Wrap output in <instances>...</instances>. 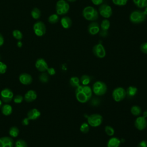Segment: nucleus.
I'll list each match as a JSON object with an SVG mask.
<instances>
[{
	"mask_svg": "<svg viewBox=\"0 0 147 147\" xmlns=\"http://www.w3.org/2000/svg\"><path fill=\"white\" fill-rule=\"evenodd\" d=\"M83 17L87 21H95L99 17V13L98 10L92 6H87L85 7L82 11Z\"/></svg>",
	"mask_w": 147,
	"mask_h": 147,
	"instance_id": "1",
	"label": "nucleus"
},
{
	"mask_svg": "<svg viewBox=\"0 0 147 147\" xmlns=\"http://www.w3.org/2000/svg\"><path fill=\"white\" fill-rule=\"evenodd\" d=\"M146 16L141 10H134L132 11L129 16V20L133 24H140L144 22L146 19Z\"/></svg>",
	"mask_w": 147,
	"mask_h": 147,
	"instance_id": "2",
	"label": "nucleus"
},
{
	"mask_svg": "<svg viewBox=\"0 0 147 147\" xmlns=\"http://www.w3.org/2000/svg\"><path fill=\"white\" fill-rule=\"evenodd\" d=\"M106 84L102 81L95 82L92 86V92L98 96H102L107 91Z\"/></svg>",
	"mask_w": 147,
	"mask_h": 147,
	"instance_id": "3",
	"label": "nucleus"
},
{
	"mask_svg": "<svg viewBox=\"0 0 147 147\" xmlns=\"http://www.w3.org/2000/svg\"><path fill=\"white\" fill-rule=\"evenodd\" d=\"M69 9L68 3L65 0H59L56 5V11L59 15L67 14Z\"/></svg>",
	"mask_w": 147,
	"mask_h": 147,
	"instance_id": "4",
	"label": "nucleus"
},
{
	"mask_svg": "<svg viewBox=\"0 0 147 147\" xmlns=\"http://www.w3.org/2000/svg\"><path fill=\"white\" fill-rule=\"evenodd\" d=\"M103 121V117L99 114H92L87 118V123L92 127H98L101 125Z\"/></svg>",
	"mask_w": 147,
	"mask_h": 147,
	"instance_id": "5",
	"label": "nucleus"
},
{
	"mask_svg": "<svg viewBox=\"0 0 147 147\" xmlns=\"http://www.w3.org/2000/svg\"><path fill=\"white\" fill-rule=\"evenodd\" d=\"M126 90L123 87H117L112 92L113 98L116 102H120L122 100L126 97Z\"/></svg>",
	"mask_w": 147,
	"mask_h": 147,
	"instance_id": "6",
	"label": "nucleus"
},
{
	"mask_svg": "<svg viewBox=\"0 0 147 147\" xmlns=\"http://www.w3.org/2000/svg\"><path fill=\"white\" fill-rule=\"evenodd\" d=\"M99 13L105 18H110L113 14L111 7L107 4H102L99 7Z\"/></svg>",
	"mask_w": 147,
	"mask_h": 147,
	"instance_id": "7",
	"label": "nucleus"
},
{
	"mask_svg": "<svg viewBox=\"0 0 147 147\" xmlns=\"http://www.w3.org/2000/svg\"><path fill=\"white\" fill-rule=\"evenodd\" d=\"M92 53L94 55V56L100 59L105 57L106 54L105 47L100 43L95 44L92 47Z\"/></svg>",
	"mask_w": 147,
	"mask_h": 147,
	"instance_id": "8",
	"label": "nucleus"
},
{
	"mask_svg": "<svg viewBox=\"0 0 147 147\" xmlns=\"http://www.w3.org/2000/svg\"><path fill=\"white\" fill-rule=\"evenodd\" d=\"M14 94L9 88H4L1 91V99L2 102L7 103L13 99Z\"/></svg>",
	"mask_w": 147,
	"mask_h": 147,
	"instance_id": "9",
	"label": "nucleus"
},
{
	"mask_svg": "<svg viewBox=\"0 0 147 147\" xmlns=\"http://www.w3.org/2000/svg\"><path fill=\"white\" fill-rule=\"evenodd\" d=\"M33 30L37 36H42L46 32V27L42 22L38 21L34 24Z\"/></svg>",
	"mask_w": 147,
	"mask_h": 147,
	"instance_id": "10",
	"label": "nucleus"
},
{
	"mask_svg": "<svg viewBox=\"0 0 147 147\" xmlns=\"http://www.w3.org/2000/svg\"><path fill=\"white\" fill-rule=\"evenodd\" d=\"M134 126L139 130L145 129L147 126L146 119L142 116L138 117L134 121Z\"/></svg>",
	"mask_w": 147,
	"mask_h": 147,
	"instance_id": "11",
	"label": "nucleus"
},
{
	"mask_svg": "<svg viewBox=\"0 0 147 147\" xmlns=\"http://www.w3.org/2000/svg\"><path fill=\"white\" fill-rule=\"evenodd\" d=\"M35 67L40 72H44L46 71L48 68V65L46 61L42 58L37 59L35 63Z\"/></svg>",
	"mask_w": 147,
	"mask_h": 147,
	"instance_id": "12",
	"label": "nucleus"
},
{
	"mask_svg": "<svg viewBox=\"0 0 147 147\" xmlns=\"http://www.w3.org/2000/svg\"><path fill=\"white\" fill-rule=\"evenodd\" d=\"M14 141L10 137H3L0 138V147H13Z\"/></svg>",
	"mask_w": 147,
	"mask_h": 147,
	"instance_id": "13",
	"label": "nucleus"
},
{
	"mask_svg": "<svg viewBox=\"0 0 147 147\" xmlns=\"http://www.w3.org/2000/svg\"><path fill=\"white\" fill-rule=\"evenodd\" d=\"M100 30L99 24L95 21L90 23L88 26V32L91 35H95L99 33Z\"/></svg>",
	"mask_w": 147,
	"mask_h": 147,
	"instance_id": "14",
	"label": "nucleus"
},
{
	"mask_svg": "<svg viewBox=\"0 0 147 147\" xmlns=\"http://www.w3.org/2000/svg\"><path fill=\"white\" fill-rule=\"evenodd\" d=\"M19 80L22 84L28 85L32 82L33 78L30 74L27 73H23L20 75Z\"/></svg>",
	"mask_w": 147,
	"mask_h": 147,
	"instance_id": "15",
	"label": "nucleus"
},
{
	"mask_svg": "<svg viewBox=\"0 0 147 147\" xmlns=\"http://www.w3.org/2000/svg\"><path fill=\"white\" fill-rule=\"evenodd\" d=\"M37 96V95L36 92L33 90H30L25 93L24 96V99L27 102H32L36 100Z\"/></svg>",
	"mask_w": 147,
	"mask_h": 147,
	"instance_id": "16",
	"label": "nucleus"
},
{
	"mask_svg": "<svg viewBox=\"0 0 147 147\" xmlns=\"http://www.w3.org/2000/svg\"><path fill=\"white\" fill-rule=\"evenodd\" d=\"M41 115L40 111L37 109H32L29 110L27 114V117L29 120H35L38 118Z\"/></svg>",
	"mask_w": 147,
	"mask_h": 147,
	"instance_id": "17",
	"label": "nucleus"
},
{
	"mask_svg": "<svg viewBox=\"0 0 147 147\" xmlns=\"http://www.w3.org/2000/svg\"><path fill=\"white\" fill-rule=\"evenodd\" d=\"M61 25L64 29H69L72 26V21L71 19L67 16L63 17L60 20Z\"/></svg>",
	"mask_w": 147,
	"mask_h": 147,
	"instance_id": "18",
	"label": "nucleus"
},
{
	"mask_svg": "<svg viewBox=\"0 0 147 147\" xmlns=\"http://www.w3.org/2000/svg\"><path fill=\"white\" fill-rule=\"evenodd\" d=\"M121 144L120 140L117 137H111L107 143V147H119Z\"/></svg>",
	"mask_w": 147,
	"mask_h": 147,
	"instance_id": "19",
	"label": "nucleus"
},
{
	"mask_svg": "<svg viewBox=\"0 0 147 147\" xmlns=\"http://www.w3.org/2000/svg\"><path fill=\"white\" fill-rule=\"evenodd\" d=\"M1 111L3 115L7 116L11 114L13 111V108L9 104L6 103L2 106L1 109Z\"/></svg>",
	"mask_w": 147,
	"mask_h": 147,
	"instance_id": "20",
	"label": "nucleus"
},
{
	"mask_svg": "<svg viewBox=\"0 0 147 147\" xmlns=\"http://www.w3.org/2000/svg\"><path fill=\"white\" fill-rule=\"evenodd\" d=\"M76 99L80 103H86L87 102L89 99L87 97V96L83 92H79L76 94Z\"/></svg>",
	"mask_w": 147,
	"mask_h": 147,
	"instance_id": "21",
	"label": "nucleus"
},
{
	"mask_svg": "<svg viewBox=\"0 0 147 147\" xmlns=\"http://www.w3.org/2000/svg\"><path fill=\"white\" fill-rule=\"evenodd\" d=\"M126 95L129 97L134 96L137 92V88L134 86H129L126 90Z\"/></svg>",
	"mask_w": 147,
	"mask_h": 147,
	"instance_id": "22",
	"label": "nucleus"
},
{
	"mask_svg": "<svg viewBox=\"0 0 147 147\" xmlns=\"http://www.w3.org/2000/svg\"><path fill=\"white\" fill-rule=\"evenodd\" d=\"M110 26V22L109 20H108L106 18L102 20L100 25V28H101V29L102 30H105V31H107Z\"/></svg>",
	"mask_w": 147,
	"mask_h": 147,
	"instance_id": "23",
	"label": "nucleus"
},
{
	"mask_svg": "<svg viewBox=\"0 0 147 147\" xmlns=\"http://www.w3.org/2000/svg\"><path fill=\"white\" fill-rule=\"evenodd\" d=\"M134 5L139 8H145L147 6V0H133Z\"/></svg>",
	"mask_w": 147,
	"mask_h": 147,
	"instance_id": "24",
	"label": "nucleus"
},
{
	"mask_svg": "<svg viewBox=\"0 0 147 147\" xmlns=\"http://www.w3.org/2000/svg\"><path fill=\"white\" fill-rule=\"evenodd\" d=\"M130 111L133 115L138 116L141 114V109L138 106L134 105L131 107Z\"/></svg>",
	"mask_w": 147,
	"mask_h": 147,
	"instance_id": "25",
	"label": "nucleus"
},
{
	"mask_svg": "<svg viewBox=\"0 0 147 147\" xmlns=\"http://www.w3.org/2000/svg\"><path fill=\"white\" fill-rule=\"evenodd\" d=\"M19 129L17 126H12L9 130V134L12 137H17L19 134Z\"/></svg>",
	"mask_w": 147,
	"mask_h": 147,
	"instance_id": "26",
	"label": "nucleus"
},
{
	"mask_svg": "<svg viewBox=\"0 0 147 147\" xmlns=\"http://www.w3.org/2000/svg\"><path fill=\"white\" fill-rule=\"evenodd\" d=\"M86 96L87 97L90 99L92 96V90L91 88L88 86H83V89L82 91Z\"/></svg>",
	"mask_w": 147,
	"mask_h": 147,
	"instance_id": "27",
	"label": "nucleus"
},
{
	"mask_svg": "<svg viewBox=\"0 0 147 147\" xmlns=\"http://www.w3.org/2000/svg\"><path fill=\"white\" fill-rule=\"evenodd\" d=\"M69 84L72 87H77L80 85V79L76 76H72L69 79Z\"/></svg>",
	"mask_w": 147,
	"mask_h": 147,
	"instance_id": "28",
	"label": "nucleus"
},
{
	"mask_svg": "<svg viewBox=\"0 0 147 147\" xmlns=\"http://www.w3.org/2000/svg\"><path fill=\"white\" fill-rule=\"evenodd\" d=\"M91 81V78L87 75H83L81 76L80 82L83 86L88 85Z\"/></svg>",
	"mask_w": 147,
	"mask_h": 147,
	"instance_id": "29",
	"label": "nucleus"
},
{
	"mask_svg": "<svg viewBox=\"0 0 147 147\" xmlns=\"http://www.w3.org/2000/svg\"><path fill=\"white\" fill-rule=\"evenodd\" d=\"M31 15L34 19H38L41 16L40 10L38 8H34L31 11Z\"/></svg>",
	"mask_w": 147,
	"mask_h": 147,
	"instance_id": "30",
	"label": "nucleus"
},
{
	"mask_svg": "<svg viewBox=\"0 0 147 147\" xmlns=\"http://www.w3.org/2000/svg\"><path fill=\"white\" fill-rule=\"evenodd\" d=\"M59 20V16L57 14H53L48 18V21L51 24H56Z\"/></svg>",
	"mask_w": 147,
	"mask_h": 147,
	"instance_id": "31",
	"label": "nucleus"
},
{
	"mask_svg": "<svg viewBox=\"0 0 147 147\" xmlns=\"http://www.w3.org/2000/svg\"><path fill=\"white\" fill-rule=\"evenodd\" d=\"M90 125H88V123L86 122H83L82 123V125L80 126V130L81 132L83 133H87L90 130Z\"/></svg>",
	"mask_w": 147,
	"mask_h": 147,
	"instance_id": "32",
	"label": "nucleus"
},
{
	"mask_svg": "<svg viewBox=\"0 0 147 147\" xmlns=\"http://www.w3.org/2000/svg\"><path fill=\"white\" fill-rule=\"evenodd\" d=\"M105 131L106 134L109 136H113L114 134V129L111 126H106L105 127Z\"/></svg>",
	"mask_w": 147,
	"mask_h": 147,
	"instance_id": "33",
	"label": "nucleus"
},
{
	"mask_svg": "<svg viewBox=\"0 0 147 147\" xmlns=\"http://www.w3.org/2000/svg\"><path fill=\"white\" fill-rule=\"evenodd\" d=\"M15 147H28L27 143L23 140L19 139L16 141L14 144Z\"/></svg>",
	"mask_w": 147,
	"mask_h": 147,
	"instance_id": "34",
	"label": "nucleus"
},
{
	"mask_svg": "<svg viewBox=\"0 0 147 147\" xmlns=\"http://www.w3.org/2000/svg\"><path fill=\"white\" fill-rule=\"evenodd\" d=\"M13 37L15 38H16L17 40H21V39L22 38V37H23L22 33L19 30H13Z\"/></svg>",
	"mask_w": 147,
	"mask_h": 147,
	"instance_id": "35",
	"label": "nucleus"
},
{
	"mask_svg": "<svg viewBox=\"0 0 147 147\" xmlns=\"http://www.w3.org/2000/svg\"><path fill=\"white\" fill-rule=\"evenodd\" d=\"M39 80L42 83H47L49 80V76L47 74L44 72L39 76Z\"/></svg>",
	"mask_w": 147,
	"mask_h": 147,
	"instance_id": "36",
	"label": "nucleus"
},
{
	"mask_svg": "<svg viewBox=\"0 0 147 147\" xmlns=\"http://www.w3.org/2000/svg\"><path fill=\"white\" fill-rule=\"evenodd\" d=\"M128 0H112L113 3L117 6H125L126 5Z\"/></svg>",
	"mask_w": 147,
	"mask_h": 147,
	"instance_id": "37",
	"label": "nucleus"
},
{
	"mask_svg": "<svg viewBox=\"0 0 147 147\" xmlns=\"http://www.w3.org/2000/svg\"><path fill=\"white\" fill-rule=\"evenodd\" d=\"M24 98H23V96L21 95H16L14 97V102L15 103H17V104H18V103H21L23 99Z\"/></svg>",
	"mask_w": 147,
	"mask_h": 147,
	"instance_id": "38",
	"label": "nucleus"
},
{
	"mask_svg": "<svg viewBox=\"0 0 147 147\" xmlns=\"http://www.w3.org/2000/svg\"><path fill=\"white\" fill-rule=\"evenodd\" d=\"M140 49L142 53L145 54H147V42H144L142 43L140 45Z\"/></svg>",
	"mask_w": 147,
	"mask_h": 147,
	"instance_id": "39",
	"label": "nucleus"
},
{
	"mask_svg": "<svg viewBox=\"0 0 147 147\" xmlns=\"http://www.w3.org/2000/svg\"><path fill=\"white\" fill-rule=\"evenodd\" d=\"M7 69V65L2 61H0V74H5Z\"/></svg>",
	"mask_w": 147,
	"mask_h": 147,
	"instance_id": "40",
	"label": "nucleus"
},
{
	"mask_svg": "<svg viewBox=\"0 0 147 147\" xmlns=\"http://www.w3.org/2000/svg\"><path fill=\"white\" fill-rule=\"evenodd\" d=\"M137 147H147V141L142 140L139 142Z\"/></svg>",
	"mask_w": 147,
	"mask_h": 147,
	"instance_id": "41",
	"label": "nucleus"
},
{
	"mask_svg": "<svg viewBox=\"0 0 147 147\" xmlns=\"http://www.w3.org/2000/svg\"><path fill=\"white\" fill-rule=\"evenodd\" d=\"M47 72H48V74L49 75H54L56 73V71L55 69L52 68V67H51V68H48V69L47 70Z\"/></svg>",
	"mask_w": 147,
	"mask_h": 147,
	"instance_id": "42",
	"label": "nucleus"
},
{
	"mask_svg": "<svg viewBox=\"0 0 147 147\" xmlns=\"http://www.w3.org/2000/svg\"><path fill=\"white\" fill-rule=\"evenodd\" d=\"M92 3L95 5H96V6H98V5H100L103 3V0H91Z\"/></svg>",
	"mask_w": 147,
	"mask_h": 147,
	"instance_id": "43",
	"label": "nucleus"
},
{
	"mask_svg": "<svg viewBox=\"0 0 147 147\" xmlns=\"http://www.w3.org/2000/svg\"><path fill=\"white\" fill-rule=\"evenodd\" d=\"M83 89V85H79L77 87H76V90H75V94L79 92H82Z\"/></svg>",
	"mask_w": 147,
	"mask_h": 147,
	"instance_id": "44",
	"label": "nucleus"
},
{
	"mask_svg": "<svg viewBox=\"0 0 147 147\" xmlns=\"http://www.w3.org/2000/svg\"><path fill=\"white\" fill-rule=\"evenodd\" d=\"M29 119L28 118V117L25 118L22 121V124L24 126H26V125H29Z\"/></svg>",
	"mask_w": 147,
	"mask_h": 147,
	"instance_id": "45",
	"label": "nucleus"
},
{
	"mask_svg": "<svg viewBox=\"0 0 147 147\" xmlns=\"http://www.w3.org/2000/svg\"><path fill=\"white\" fill-rule=\"evenodd\" d=\"M4 42V38L2 36V35L0 33V46L2 45L3 44Z\"/></svg>",
	"mask_w": 147,
	"mask_h": 147,
	"instance_id": "46",
	"label": "nucleus"
},
{
	"mask_svg": "<svg viewBox=\"0 0 147 147\" xmlns=\"http://www.w3.org/2000/svg\"><path fill=\"white\" fill-rule=\"evenodd\" d=\"M142 117H144L145 118H147V110H145V111L143 112V113H142Z\"/></svg>",
	"mask_w": 147,
	"mask_h": 147,
	"instance_id": "47",
	"label": "nucleus"
},
{
	"mask_svg": "<svg viewBox=\"0 0 147 147\" xmlns=\"http://www.w3.org/2000/svg\"><path fill=\"white\" fill-rule=\"evenodd\" d=\"M22 42L21 41H18V42H17V46L20 48V47H22Z\"/></svg>",
	"mask_w": 147,
	"mask_h": 147,
	"instance_id": "48",
	"label": "nucleus"
},
{
	"mask_svg": "<svg viewBox=\"0 0 147 147\" xmlns=\"http://www.w3.org/2000/svg\"><path fill=\"white\" fill-rule=\"evenodd\" d=\"M143 12H144V13L146 16H147V6L145 7V9H144V10L143 11Z\"/></svg>",
	"mask_w": 147,
	"mask_h": 147,
	"instance_id": "49",
	"label": "nucleus"
},
{
	"mask_svg": "<svg viewBox=\"0 0 147 147\" xmlns=\"http://www.w3.org/2000/svg\"><path fill=\"white\" fill-rule=\"evenodd\" d=\"M68 1H69V2H75V1H76L77 0H67Z\"/></svg>",
	"mask_w": 147,
	"mask_h": 147,
	"instance_id": "50",
	"label": "nucleus"
},
{
	"mask_svg": "<svg viewBox=\"0 0 147 147\" xmlns=\"http://www.w3.org/2000/svg\"><path fill=\"white\" fill-rule=\"evenodd\" d=\"M2 100L0 99V107L2 106Z\"/></svg>",
	"mask_w": 147,
	"mask_h": 147,
	"instance_id": "51",
	"label": "nucleus"
}]
</instances>
